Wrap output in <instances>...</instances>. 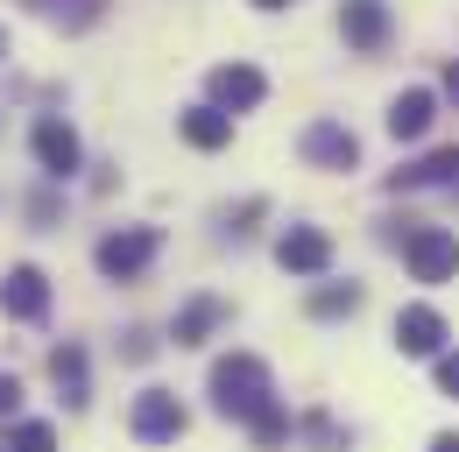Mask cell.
I'll use <instances>...</instances> for the list:
<instances>
[{
    "mask_svg": "<svg viewBox=\"0 0 459 452\" xmlns=\"http://www.w3.org/2000/svg\"><path fill=\"white\" fill-rule=\"evenodd\" d=\"M205 396L227 424H255L269 403H276V382H269V361L262 353H220L212 375H205Z\"/></svg>",
    "mask_w": 459,
    "mask_h": 452,
    "instance_id": "obj_1",
    "label": "cell"
},
{
    "mask_svg": "<svg viewBox=\"0 0 459 452\" xmlns=\"http://www.w3.org/2000/svg\"><path fill=\"white\" fill-rule=\"evenodd\" d=\"M163 255V233L156 226H114L100 248H92V262H100V276L107 282H134V276H149V262Z\"/></svg>",
    "mask_w": 459,
    "mask_h": 452,
    "instance_id": "obj_2",
    "label": "cell"
},
{
    "mask_svg": "<svg viewBox=\"0 0 459 452\" xmlns=\"http://www.w3.org/2000/svg\"><path fill=\"white\" fill-rule=\"evenodd\" d=\"M403 262H410V276H417V282H453L459 276V233L410 220V233H403Z\"/></svg>",
    "mask_w": 459,
    "mask_h": 452,
    "instance_id": "obj_3",
    "label": "cell"
},
{
    "mask_svg": "<svg viewBox=\"0 0 459 452\" xmlns=\"http://www.w3.org/2000/svg\"><path fill=\"white\" fill-rule=\"evenodd\" d=\"M29 149H36V163H43L50 184H64V177H78V170H85V142H78V127L57 120V113H43V120H36Z\"/></svg>",
    "mask_w": 459,
    "mask_h": 452,
    "instance_id": "obj_4",
    "label": "cell"
},
{
    "mask_svg": "<svg viewBox=\"0 0 459 452\" xmlns=\"http://www.w3.org/2000/svg\"><path fill=\"white\" fill-rule=\"evenodd\" d=\"M184 424H191V410H184L170 389H142V396H134L127 431H134L142 446H177V439H184Z\"/></svg>",
    "mask_w": 459,
    "mask_h": 452,
    "instance_id": "obj_5",
    "label": "cell"
},
{
    "mask_svg": "<svg viewBox=\"0 0 459 452\" xmlns=\"http://www.w3.org/2000/svg\"><path fill=\"white\" fill-rule=\"evenodd\" d=\"M297 156L311 170H360V135L346 120H311L304 142H297Z\"/></svg>",
    "mask_w": 459,
    "mask_h": 452,
    "instance_id": "obj_6",
    "label": "cell"
},
{
    "mask_svg": "<svg viewBox=\"0 0 459 452\" xmlns=\"http://www.w3.org/2000/svg\"><path fill=\"white\" fill-rule=\"evenodd\" d=\"M0 311L22 318V326H43V318H50V276H43L36 262H14V269L0 276Z\"/></svg>",
    "mask_w": 459,
    "mask_h": 452,
    "instance_id": "obj_7",
    "label": "cell"
},
{
    "mask_svg": "<svg viewBox=\"0 0 459 452\" xmlns=\"http://www.w3.org/2000/svg\"><path fill=\"white\" fill-rule=\"evenodd\" d=\"M389 0H340V36H346V50H360V56H382L389 50Z\"/></svg>",
    "mask_w": 459,
    "mask_h": 452,
    "instance_id": "obj_8",
    "label": "cell"
},
{
    "mask_svg": "<svg viewBox=\"0 0 459 452\" xmlns=\"http://www.w3.org/2000/svg\"><path fill=\"white\" fill-rule=\"evenodd\" d=\"M205 92H212V107H227V113H255L269 100V78H262L255 64H212Z\"/></svg>",
    "mask_w": 459,
    "mask_h": 452,
    "instance_id": "obj_9",
    "label": "cell"
},
{
    "mask_svg": "<svg viewBox=\"0 0 459 452\" xmlns=\"http://www.w3.org/2000/svg\"><path fill=\"white\" fill-rule=\"evenodd\" d=\"M276 262H283L290 276H325V269H333V233H325V226H283Z\"/></svg>",
    "mask_w": 459,
    "mask_h": 452,
    "instance_id": "obj_10",
    "label": "cell"
},
{
    "mask_svg": "<svg viewBox=\"0 0 459 452\" xmlns=\"http://www.w3.org/2000/svg\"><path fill=\"white\" fill-rule=\"evenodd\" d=\"M396 353H410V361H438V353H446V318H438L431 304H403V311H396Z\"/></svg>",
    "mask_w": 459,
    "mask_h": 452,
    "instance_id": "obj_11",
    "label": "cell"
},
{
    "mask_svg": "<svg viewBox=\"0 0 459 452\" xmlns=\"http://www.w3.org/2000/svg\"><path fill=\"white\" fill-rule=\"evenodd\" d=\"M431 120H438V92L403 85L396 100H389V120H382V127H389L396 142H424V135H431Z\"/></svg>",
    "mask_w": 459,
    "mask_h": 452,
    "instance_id": "obj_12",
    "label": "cell"
},
{
    "mask_svg": "<svg viewBox=\"0 0 459 452\" xmlns=\"http://www.w3.org/2000/svg\"><path fill=\"white\" fill-rule=\"evenodd\" d=\"M431 184H459V142L453 149H431V156H417V163L389 170V191H431Z\"/></svg>",
    "mask_w": 459,
    "mask_h": 452,
    "instance_id": "obj_13",
    "label": "cell"
},
{
    "mask_svg": "<svg viewBox=\"0 0 459 452\" xmlns=\"http://www.w3.org/2000/svg\"><path fill=\"white\" fill-rule=\"evenodd\" d=\"M50 382H57L64 410H85L92 403V368H85V346L78 339H64L57 353H50Z\"/></svg>",
    "mask_w": 459,
    "mask_h": 452,
    "instance_id": "obj_14",
    "label": "cell"
},
{
    "mask_svg": "<svg viewBox=\"0 0 459 452\" xmlns=\"http://www.w3.org/2000/svg\"><path fill=\"white\" fill-rule=\"evenodd\" d=\"M177 135H184L191 149L212 156V149H227V142H233V113L227 107H184V113H177Z\"/></svg>",
    "mask_w": 459,
    "mask_h": 452,
    "instance_id": "obj_15",
    "label": "cell"
},
{
    "mask_svg": "<svg viewBox=\"0 0 459 452\" xmlns=\"http://www.w3.org/2000/svg\"><path fill=\"white\" fill-rule=\"evenodd\" d=\"M36 22H50L64 36H78V29H100L107 22V0H22Z\"/></svg>",
    "mask_w": 459,
    "mask_h": 452,
    "instance_id": "obj_16",
    "label": "cell"
},
{
    "mask_svg": "<svg viewBox=\"0 0 459 452\" xmlns=\"http://www.w3.org/2000/svg\"><path fill=\"white\" fill-rule=\"evenodd\" d=\"M227 326V297H191L184 311H177V326H170V339L177 346H205V339Z\"/></svg>",
    "mask_w": 459,
    "mask_h": 452,
    "instance_id": "obj_17",
    "label": "cell"
},
{
    "mask_svg": "<svg viewBox=\"0 0 459 452\" xmlns=\"http://www.w3.org/2000/svg\"><path fill=\"white\" fill-rule=\"evenodd\" d=\"M360 304H368L360 282H325V290H311V318H353Z\"/></svg>",
    "mask_w": 459,
    "mask_h": 452,
    "instance_id": "obj_18",
    "label": "cell"
},
{
    "mask_svg": "<svg viewBox=\"0 0 459 452\" xmlns=\"http://www.w3.org/2000/svg\"><path fill=\"white\" fill-rule=\"evenodd\" d=\"M247 431H255V446H262V452H283L297 424H290V410H283V403H269V410H262V417H255Z\"/></svg>",
    "mask_w": 459,
    "mask_h": 452,
    "instance_id": "obj_19",
    "label": "cell"
},
{
    "mask_svg": "<svg viewBox=\"0 0 459 452\" xmlns=\"http://www.w3.org/2000/svg\"><path fill=\"white\" fill-rule=\"evenodd\" d=\"M0 452H57V431L43 417H22V424H7V446Z\"/></svg>",
    "mask_w": 459,
    "mask_h": 452,
    "instance_id": "obj_20",
    "label": "cell"
},
{
    "mask_svg": "<svg viewBox=\"0 0 459 452\" xmlns=\"http://www.w3.org/2000/svg\"><path fill=\"white\" fill-rule=\"evenodd\" d=\"M304 439H311V446H325V452H346V431L325 417V410H311V417H304Z\"/></svg>",
    "mask_w": 459,
    "mask_h": 452,
    "instance_id": "obj_21",
    "label": "cell"
},
{
    "mask_svg": "<svg viewBox=\"0 0 459 452\" xmlns=\"http://www.w3.org/2000/svg\"><path fill=\"white\" fill-rule=\"evenodd\" d=\"M262 213H269V198H247L240 213H227V226H233V233H255V220H262Z\"/></svg>",
    "mask_w": 459,
    "mask_h": 452,
    "instance_id": "obj_22",
    "label": "cell"
},
{
    "mask_svg": "<svg viewBox=\"0 0 459 452\" xmlns=\"http://www.w3.org/2000/svg\"><path fill=\"white\" fill-rule=\"evenodd\" d=\"M14 410H22V382H14V375H7V368H0V424H7V417H14Z\"/></svg>",
    "mask_w": 459,
    "mask_h": 452,
    "instance_id": "obj_23",
    "label": "cell"
},
{
    "mask_svg": "<svg viewBox=\"0 0 459 452\" xmlns=\"http://www.w3.org/2000/svg\"><path fill=\"white\" fill-rule=\"evenodd\" d=\"M438 389L459 396V353H438Z\"/></svg>",
    "mask_w": 459,
    "mask_h": 452,
    "instance_id": "obj_24",
    "label": "cell"
},
{
    "mask_svg": "<svg viewBox=\"0 0 459 452\" xmlns=\"http://www.w3.org/2000/svg\"><path fill=\"white\" fill-rule=\"evenodd\" d=\"M438 92H446V100H459V56L446 64V78H438Z\"/></svg>",
    "mask_w": 459,
    "mask_h": 452,
    "instance_id": "obj_25",
    "label": "cell"
},
{
    "mask_svg": "<svg viewBox=\"0 0 459 452\" xmlns=\"http://www.w3.org/2000/svg\"><path fill=\"white\" fill-rule=\"evenodd\" d=\"M431 452H459V431H438V439H431Z\"/></svg>",
    "mask_w": 459,
    "mask_h": 452,
    "instance_id": "obj_26",
    "label": "cell"
},
{
    "mask_svg": "<svg viewBox=\"0 0 459 452\" xmlns=\"http://www.w3.org/2000/svg\"><path fill=\"white\" fill-rule=\"evenodd\" d=\"M247 7H262V14H283V7H297V0H247Z\"/></svg>",
    "mask_w": 459,
    "mask_h": 452,
    "instance_id": "obj_27",
    "label": "cell"
},
{
    "mask_svg": "<svg viewBox=\"0 0 459 452\" xmlns=\"http://www.w3.org/2000/svg\"><path fill=\"white\" fill-rule=\"evenodd\" d=\"M0 56H7V29H0Z\"/></svg>",
    "mask_w": 459,
    "mask_h": 452,
    "instance_id": "obj_28",
    "label": "cell"
}]
</instances>
